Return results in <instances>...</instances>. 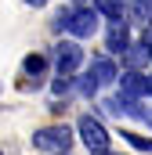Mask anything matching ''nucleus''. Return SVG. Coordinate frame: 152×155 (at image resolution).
Masks as SVG:
<instances>
[{
	"label": "nucleus",
	"instance_id": "f257e3e1",
	"mask_svg": "<svg viewBox=\"0 0 152 155\" xmlns=\"http://www.w3.org/2000/svg\"><path fill=\"white\" fill-rule=\"evenodd\" d=\"M76 134L87 144V152H94V155L109 152V130H105V123L98 116H80L76 119Z\"/></svg>",
	"mask_w": 152,
	"mask_h": 155
},
{
	"label": "nucleus",
	"instance_id": "f03ea898",
	"mask_svg": "<svg viewBox=\"0 0 152 155\" xmlns=\"http://www.w3.org/2000/svg\"><path fill=\"white\" fill-rule=\"evenodd\" d=\"M58 29H65L69 36L83 40V36H91V33L98 29V11H94V7H76V11H65V15H58Z\"/></svg>",
	"mask_w": 152,
	"mask_h": 155
},
{
	"label": "nucleus",
	"instance_id": "7ed1b4c3",
	"mask_svg": "<svg viewBox=\"0 0 152 155\" xmlns=\"http://www.w3.org/2000/svg\"><path fill=\"white\" fill-rule=\"evenodd\" d=\"M112 79H119L116 76V61L105 54V58H94V61H91V69H87L83 79H76V90H80V94H94L98 87H105V83H112Z\"/></svg>",
	"mask_w": 152,
	"mask_h": 155
},
{
	"label": "nucleus",
	"instance_id": "20e7f679",
	"mask_svg": "<svg viewBox=\"0 0 152 155\" xmlns=\"http://www.w3.org/2000/svg\"><path fill=\"white\" fill-rule=\"evenodd\" d=\"M33 144L40 152H73V130L69 126H43L33 134Z\"/></svg>",
	"mask_w": 152,
	"mask_h": 155
},
{
	"label": "nucleus",
	"instance_id": "39448f33",
	"mask_svg": "<svg viewBox=\"0 0 152 155\" xmlns=\"http://www.w3.org/2000/svg\"><path fill=\"white\" fill-rule=\"evenodd\" d=\"M54 61H58V76H73L76 69H80V61H83V47L73 43V40H62L58 47H54Z\"/></svg>",
	"mask_w": 152,
	"mask_h": 155
},
{
	"label": "nucleus",
	"instance_id": "423d86ee",
	"mask_svg": "<svg viewBox=\"0 0 152 155\" xmlns=\"http://www.w3.org/2000/svg\"><path fill=\"white\" fill-rule=\"evenodd\" d=\"M105 47H109V54H127V51H130V29H127V18H109Z\"/></svg>",
	"mask_w": 152,
	"mask_h": 155
},
{
	"label": "nucleus",
	"instance_id": "0eeeda50",
	"mask_svg": "<svg viewBox=\"0 0 152 155\" xmlns=\"http://www.w3.org/2000/svg\"><path fill=\"white\" fill-rule=\"evenodd\" d=\"M141 94H149V76H141V72H123L119 76V97H141Z\"/></svg>",
	"mask_w": 152,
	"mask_h": 155
},
{
	"label": "nucleus",
	"instance_id": "6e6552de",
	"mask_svg": "<svg viewBox=\"0 0 152 155\" xmlns=\"http://www.w3.org/2000/svg\"><path fill=\"white\" fill-rule=\"evenodd\" d=\"M94 11L105 18H123L127 15V0H94Z\"/></svg>",
	"mask_w": 152,
	"mask_h": 155
},
{
	"label": "nucleus",
	"instance_id": "1a4fd4ad",
	"mask_svg": "<svg viewBox=\"0 0 152 155\" xmlns=\"http://www.w3.org/2000/svg\"><path fill=\"white\" fill-rule=\"evenodd\" d=\"M22 69H26V76H43V72H47V58L33 51V54L22 58Z\"/></svg>",
	"mask_w": 152,
	"mask_h": 155
},
{
	"label": "nucleus",
	"instance_id": "9d476101",
	"mask_svg": "<svg viewBox=\"0 0 152 155\" xmlns=\"http://www.w3.org/2000/svg\"><path fill=\"white\" fill-rule=\"evenodd\" d=\"M130 15L138 22H149L152 18V0H130Z\"/></svg>",
	"mask_w": 152,
	"mask_h": 155
},
{
	"label": "nucleus",
	"instance_id": "9b49d317",
	"mask_svg": "<svg viewBox=\"0 0 152 155\" xmlns=\"http://www.w3.org/2000/svg\"><path fill=\"white\" fill-rule=\"evenodd\" d=\"M123 141L138 152H152V137H141V134H123Z\"/></svg>",
	"mask_w": 152,
	"mask_h": 155
},
{
	"label": "nucleus",
	"instance_id": "f8f14e48",
	"mask_svg": "<svg viewBox=\"0 0 152 155\" xmlns=\"http://www.w3.org/2000/svg\"><path fill=\"white\" fill-rule=\"evenodd\" d=\"M69 87H76V83H73V79H65V76H58L54 83H51V94H54V97H62V94H65Z\"/></svg>",
	"mask_w": 152,
	"mask_h": 155
},
{
	"label": "nucleus",
	"instance_id": "ddd939ff",
	"mask_svg": "<svg viewBox=\"0 0 152 155\" xmlns=\"http://www.w3.org/2000/svg\"><path fill=\"white\" fill-rule=\"evenodd\" d=\"M26 4H29V7H43L47 0H26Z\"/></svg>",
	"mask_w": 152,
	"mask_h": 155
},
{
	"label": "nucleus",
	"instance_id": "4468645a",
	"mask_svg": "<svg viewBox=\"0 0 152 155\" xmlns=\"http://www.w3.org/2000/svg\"><path fill=\"white\" fill-rule=\"evenodd\" d=\"M141 119H145V123L152 126V108H145V116H141Z\"/></svg>",
	"mask_w": 152,
	"mask_h": 155
},
{
	"label": "nucleus",
	"instance_id": "2eb2a0df",
	"mask_svg": "<svg viewBox=\"0 0 152 155\" xmlns=\"http://www.w3.org/2000/svg\"><path fill=\"white\" fill-rule=\"evenodd\" d=\"M149 58H152V36H149Z\"/></svg>",
	"mask_w": 152,
	"mask_h": 155
},
{
	"label": "nucleus",
	"instance_id": "dca6fc26",
	"mask_svg": "<svg viewBox=\"0 0 152 155\" xmlns=\"http://www.w3.org/2000/svg\"><path fill=\"white\" fill-rule=\"evenodd\" d=\"M69 4H76V7H80V4H83V0H69Z\"/></svg>",
	"mask_w": 152,
	"mask_h": 155
},
{
	"label": "nucleus",
	"instance_id": "f3484780",
	"mask_svg": "<svg viewBox=\"0 0 152 155\" xmlns=\"http://www.w3.org/2000/svg\"><path fill=\"white\" fill-rule=\"evenodd\" d=\"M54 155H73V152H54Z\"/></svg>",
	"mask_w": 152,
	"mask_h": 155
},
{
	"label": "nucleus",
	"instance_id": "a211bd4d",
	"mask_svg": "<svg viewBox=\"0 0 152 155\" xmlns=\"http://www.w3.org/2000/svg\"><path fill=\"white\" fill-rule=\"evenodd\" d=\"M102 155H119V152H102Z\"/></svg>",
	"mask_w": 152,
	"mask_h": 155
},
{
	"label": "nucleus",
	"instance_id": "6ab92c4d",
	"mask_svg": "<svg viewBox=\"0 0 152 155\" xmlns=\"http://www.w3.org/2000/svg\"><path fill=\"white\" fill-rule=\"evenodd\" d=\"M0 155H4V152H0Z\"/></svg>",
	"mask_w": 152,
	"mask_h": 155
}]
</instances>
